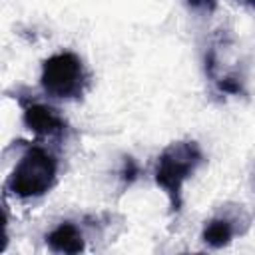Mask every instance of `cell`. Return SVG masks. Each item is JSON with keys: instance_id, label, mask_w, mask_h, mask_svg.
Instances as JSON below:
<instances>
[{"instance_id": "6da1fadb", "label": "cell", "mask_w": 255, "mask_h": 255, "mask_svg": "<svg viewBox=\"0 0 255 255\" xmlns=\"http://www.w3.org/2000/svg\"><path fill=\"white\" fill-rule=\"evenodd\" d=\"M203 163V151L197 141L181 139L169 143L155 161L153 179L169 199V211L177 213L183 203V185Z\"/></svg>"}, {"instance_id": "7a4b0ae2", "label": "cell", "mask_w": 255, "mask_h": 255, "mask_svg": "<svg viewBox=\"0 0 255 255\" xmlns=\"http://www.w3.org/2000/svg\"><path fill=\"white\" fill-rule=\"evenodd\" d=\"M58 177V159L42 145H30L6 179V191L22 199L48 193Z\"/></svg>"}, {"instance_id": "3957f363", "label": "cell", "mask_w": 255, "mask_h": 255, "mask_svg": "<svg viewBox=\"0 0 255 255\" xmlns=\"http://www.w3.org/2000/svg\"><path fill=\"white\" fill-rule=\"evenodd\" d=\"M42 90L58 100H78L88 86L84 62L74 52H58L44 60L40 74Z\"/></svg>"}, {"instance_id": "277c9868", "label": "cell", "mask_w": 255, "mask_h": 255, "mask_svg": "<svg viewBox=\"0 0 255 255\" xmlns=\"http://www.w3.org/2000/svg\"><path fill=\"white\" fill-rule=\"evenodd\" d=\"M22 120H24V126L40 137L58 139V137H64L68 131V122L64 120V116L56 108L40 102L24 104Z\"/></svg>"}, {"instance_id": "5b68a950", "label": "cell", "mask_w": 255, "mask_h": 255, "mask_svg": "<svg viewBox=\"0 0 255 255\" xmlns=\"http://www.w3.org/2000/svg\"><path fill=\"white\" fill-rule=\"evenodd\" d=\"M46 245L54 253H70V255L82 253L86 249L84 235H82L80 227L74 225L72 221H62L58 227H54L46 235Z\"/></svg>"}, {"instance_id": "8992f818", "label": "cell", "mask_w": 255, "mask_h": 255, "mask_svg": "<svg viewBox=\"0 0 255 255\" xmlns=\"http://www.w3.org/2000/svg\"><path fill=\"white\" fill-rule=\"evenodd\" d=\"M237 225H235V219L233 217H227V215H215L211 217L203 231H201V239L207 247L211 249H221L225 245L231 243L233 235L237 233Z\"/></svg>"}, {"instance_id": "52a82bcc", "label": "cell", "mask_w": 255, "mask_h": 255, "mask_svg": "<svg viewBox=\"0 0 255 255\" xmlns=\"http://www.w3.org/2000/svg\"><path fill=\"white\" fill-rule=\"evenodd\" d=\"M139 175V165L131 155H126L122 161V169H120V179L124 185H131Z\"/></svg>"}, {"instance_id": "ba28073f", "label": "cell", "mask_w": 255, "mask_h": 255, "mask_svg": "<svg viewBox=\"0 0 255 255\" xmlns=\"http://www.w3.org/2000/svg\"><path fill=\"white\" fill-rule=\"evenodd\" d=\"M191 8H211L215 4V0H185Z\"/></svg>"}, {"instance_id": "9c48e42d", "label": "cell", "mask_w": 255, "mask_h": 255, "mask_svg": "<svg viewBox=\"0 0 255 255\" xmlns=\"http://www.w3.org/2000/svg\"><path fill=\"white\" fill-rule=\"evenodd\" d=\"M243 4H247V6H251V8H255V0H241Z\"/></svg>"}]
</instances>
